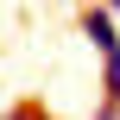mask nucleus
<instances>
[{
  "label": "nucleus",
  "instance_id": "obj_1",
  "mask_svg": "<svg viewBox=\"0 0 120 120\" xmlns=\"http://www.w3.org/2000/svg\"><path fill=\"white\" fill-rule=\"evenodd\" d=\"M114 19H120L114 6H89V13H82V38H89V44L108 57V63L120 57V32H114Z\"/></svg>",
  "mask_w": 120,
  "mask_h": 120
},
{
  "label": "nucleus",
  "instance_id": "obj_2",
  "mask_svg": "<svg viewBox=\"0 0 120 120\" xmlns=\"http://www.w3.org/2000/svg\"><path fill=\"white\" fill-rule=\"evenodd\" d=\"M6 120H38V114H32V108H13V114H6Z\"/></svg>",
  "mask_w": 120,
  "mask_h": 120
},
{
  "label": "nucleus",
  "instance_id": "obj_3",
  "mask_svg": "<svg viewBox=\"0 0 120 120\" xmlns=\"http://www.w3.org/2000/svg\"><path fill=\"white\" fill-rule=\"evenodd\" d=\"M38 120H51V114H38Z\"/></svg>",
  "mask_w": 120,
  "mask_h": 120
},
{
  "label": "nucleus",
  "instance_id": "obj_4",
  "mask_svg": "<svg viewBox=\"0 0 120 120\" xmlns=\"http://www.w3.org/2000/svg\"><path fill=\"white\" fill-rule=\"evenodd\" d=\"M114 13H120V6H114Z\"/></svg>",
  "mask_w": 120,
  "mask_h": 120
}]
</instances>
